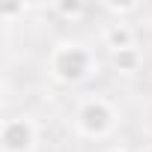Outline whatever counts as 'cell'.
Returning <instances> with one entry per match:
<instances>
[{
	"label": "cell",
	"instance_id": "obj_2",
	"mask_svg": "<svg viewBox=\"0 0 152 152\" xmlns=\"http://www.w3.org/2000/svg\"><path fill=\"white\" fill-rule=\"evenodd\" d=\"M116 122H119V113L104 96H90L75 107V128L81 137L102 140L116 128Z\"/></svg>",
	"mask_w": 152,
	"mask_h": 152
},
{
	"label": "cell",
	"instance_id": "obj_1",
	"mask_svg": "<svg viewBox=\"0 0 152 152\" xmlns=\"http://www.w3.org/2000/svg\"><path fill=\"white\" fill-rule=\"evenodd\" d=\"M96 69H99V60L84 42H57L48 54L51 78L66 87H78V84L90 81Z\"/></svg>",
	"mask_w": 152,
	"mask_h": 152
},
{
	"label": "cell",
	"instance_id": "obj_9",
	"mask_svg": "<svg viewBox=\"0 0 152 152\" xmlns=\"http://www.w3.org/2000/svg\"><path fill=\"white\" fill-rule=\"evenodd\" d=\"M110 152H128V149H110Z\"/></svg>",
	"mask_w": 152,
	"mask_h": 152
},
{
	"label": "cell",
	"instance_id": "obj_5",
	"mask_svg": "<svg viewBox=\"0 0 152 152\" xmlns=\"http://www.w3.org/2000/svg\"><path fill=\"white\" fill-rule=\"evenodd\" d=\"M110 63H113V69H116L119 75H134V72H140V66H143V54H140V48L116 51V54H110Z\"/></svg>",
	"mask_w": 152,
	"mask_h": 152
},
{
	"label": "cell",
	"instance_id": "obj_4",
	"mask_svg": "<svg viewBox=\"0 0 152 152\" xmlns=\"http://www.w3.org/2000/svg\"><path fill=\"white\" fill-rule=\"evenodd\" d=\"M102 42H104V48H107L110 54L128 51V48H134V30H131L125 21H110V24L102 30Z\"/></svg>",
	"mask_w": 152,
	"mask_h": 152
},
{
	"label": "cell",
	"instance_id": "obj_8",
	"mask_svg": "<svg viewBox=\"0 0 152 152\" xmlns=\"http://www.w3.org/2000/svg\"><path fill=\"white\" fill-rule=\"evenodd\" d=\"M137 152H152V143H149V146H143V149H137Z\"/></svg>",
	"mask_w": 152,
	"mask_h": 152
},
{
	"label": "cell",
	"instance_id": "obj_7",
	"mask_svg": "<svg viewBox=\"0 0 152 152\" xmlns=\"http://www.w3.org/2000/svg\"><path fill=\"white\" fill-rule=\"evenodd\" d=\"M104 9H107L110 15H119V21H122V15L137 12V9H140V3H134V0H128V3H116V0H107V3H104Z\"/></svg>",
	"mask_w": 152,
	"mask_h": 152
},
{
	"label": "cell",
	"instance_id": "obj_6",
	"mask_svg": "<svg viewBox=\"0 0 152 152\" xmlns=\"http://www.w3.org/2000/svg\"><path fill=\"white\" fill-rule=\"evenodd\" d=\"M54 12H57L60 18H66V21H78V18H84L87 6L81 3V0H57V3H54Z\"/></svg>",
	"mask_w": 152,
	"mask_h": 152
},
{
	"label": "cell",
	"instance_id": "obj_3",
	"mask_svg": "<svg viewBox=\"0 0 152 152\" xmlns=\"http://www.w3.org/2000/svg\"><path fill=\"white\" fill-rule=\"evenodd\" d=\"M39 143V128L30 116H9L0 128V149L3 152H33Z\"/></svg>",
	"mask_w": 152,
	"mask_h": 152
}]
</instances>
